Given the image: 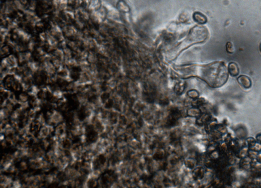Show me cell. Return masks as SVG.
<instances>
[{
	"mask_svg": "<svg viewBox=\"0 0 261 188\" xmlns=\"http://www.w3.org/2000/svg\"><path fill=\"white\" fill-rule=\"evenodd\" d=\"M202 69L201 77L210 87H221L227 81L228 71L222 62H215L206 65Z\"/></svg>",
	"mask_w": 261,
	"mask_h": 188,
	"instance_id": "6da1fadb",
	"label": "cell"
},
{
	"mask_svg": "<svg viewBox=\"0 0 261 188\" xmlns=\"http://www.w3.org/2000/svg\"><path fill=\"white\" fill-rule=\"evenodd\" d=\"M237 81L240 85L246 89L250 88L252 85L250 79L246 76L242 75L239 76Z\"/></svg>",
	"mask_w": 261,
	"mask_h": 188,
	"instance_id": "7a4b0ae2",
	"label": "cell"
},
{
	"mask_svg": "<svg viewBox=\"0 0 261 188\" xmlns=\"http://www.w3.org/2000/svg\"><path fill=\"white\" fill-rule=\"evenodd\" d=\"M228 71L231 76H236L238 75L239 72V68L236 63L232 62L230 63L228 68Z\"/></svg>",
	"mask_w": 261,
	"mask_h": 188,
	"instance_id": "3957f363",
	"label": "cell"
},
{
	"mask_svg": "<svg viewBox=\"0 0 261 188\" xmlns=\"http://www.w3.org/2000/svg\"><path fill=\"white\" fill-rule=\"evenodd\" d=\"M117 6L118 11L122 12L128 13L130 11L129 6L123 0L119 1Z\"/></svg>",
	"mask_w": 261,
	"mask_h": 188,
	"instance_id": "277c9868",
	"label": "cell"
},
{
	"mask_svg": "<svg viewBox=\"0 0 261 188\" xmlns=\"http://www.w3.org/2000/svg\"><path fill=\"white\" fill-rule=\"evenodd\" d=\"M194 20L200 24H203L207 22L206 17L203 15L200 12H195L193 15Z\"/></svg>",
	"mask_w": 261,
	"mask_h": 188,
	"instance_id": "5b68a950",
	"label": "cell"
},
{
	"mask_svg": "<svg viewBox=\"0 0 261 188\" xmlns=\"http://www.w3.org/2000/svg\"><path fill=\"white\" fill-rule=\"evenodd\" d=\"M226 48L227 52L230 53H233V48L232 45L229 42L227 43Z\"/></svg>",
	"mask_w": 261,
	"mask_h": 188,
	"instance_id": "8992f818",
	"label": "cell"
},
{
	"mask_svg": "<svg viewBox=\"0 0 261 188\" xmlns=\"http://www.w3.org/2000/svg\"><path fill=\"white\" fill-rule=\"evenodd\" d=\"M190 96H192V97H198L199 95L198 93L197 92L195 91H192V92H190V94L189 95Z\"/></svg>",
	"mask_w": 261,
	"mask_h": 188,
	"instance_id": "52a82bcc",
	"label": "cell"
}]
</instances>
